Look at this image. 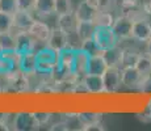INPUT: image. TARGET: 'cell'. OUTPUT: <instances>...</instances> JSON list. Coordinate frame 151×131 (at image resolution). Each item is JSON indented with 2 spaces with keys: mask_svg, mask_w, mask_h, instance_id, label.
<instances>
[{
  "mask_svg": "<svg viewBox=\"0 0 151 131\" xmlns=\"http://www.w3.org/2000/svg\"><path fill=\"white\" fill-rule=\"evenodd\" d=\"M37 54V75H43L47 77L51 76L59 62V52L50 49L49 46H43L36 51Z\"/></svg>",
  "mask_w": 151,
  "mask_h": 131,
  "instance_id": "cell-1",
  "label": "cell"
},
{
  "mask_svg": "<svg viewBox=\"0 0 151 131\" xmlns=\"http://www.w3.org/2000/svg\"><path fill=\"white\" fill-rule=\"evenodd\" d=\"M92 39L100 51L109 50V49L120 45V39L116 36L112 26H96Z\"/></svg>",
  "mask_w": 151,
  "mask_h": 131,
  "instance_id": "cell-2",
  "label": "cell"
},
{
  "mask_svg": "<svg viewBox=\"0 0 151 131\" xmlns=\"http://www.w3.org/2000/svg\"><path fill=\"white\" fill-rule=\"evenodd\" d=\"M41 129L38 122L36 121L33 112H17L13 114L12 118V130L16 131H33Z\"/></svg>",
  "mask_w": 151,
  "mask_h": 131,
  "instance_id": "cell-3",
  "label": "cell"
},
{
  "mask_svg": "<svg viewBox=\"0 0 151 131\" xmlns=\"http://www.w3.org/2000/svg\"><path fill=\"white\" fill-rule=\"evenodd\" d=\"M133 19L132 16L126 13H121L118 16L114 17V21H113V30H114L116 36L118 37V39L121 41H129L132 39V30H133Z\"/></svg>",
  "mask_w": 151,
  "mask_h": 131,
  "instance_id": "cell-4",
  "label": "cell"
},
{
  "mask_svg": "<svg viewBox=\"0 0 151 131\" xmlns=\"http://www.w3.org/2000/svg\"><path fill=\"white\" fill-rule=\"evenodd\" d=\"M151 38V21L146 17L137 16L133 21V30H132V39L141 43H146Z\"/></svg>",
  "mask_w": 151,
  "mask_h": 131,
  "instance_id": "cell-5",
  "label": "cell"
},
{
  "mask_svg": "<svg viewBox=\"0 0 151 131\" xmlns=\"http://www.w3.org/2000/svg\"><path fill=\"white\" fill-rule=\"evenodd\" d=\"M104 89L105 94H114L121 89V68L120 67H108L106 71L103 74Z\"/></svg>",
  "mask_w": 151,
  "mask_h": 131,
  "instance_id": "cell-6",
  "label": "cell"
},
{
  "mask_svg": "<svg viewBox=\"0 0 151 131\" xmlns=\"http://www.w3.org/2000/svg\"><path fill=\"white\" fill-rule=\"evenodd\" d=\"M80 87H82L83 92L88 93V94H105V89H104V81L101 75H91L86 74L80 77Z\"/></svg>",
  "mask_w": 151,
  "mask_h": 131,
  "instance_id": "cell-7",
  "label": "cell"
},
{
  "mask_svg": "<svg viewBox=\"0 0 151 131\" xmlns=\"http://www.w3.org/2000/svg\"><path fill=\"white\" fill-rule=\"evenodd\" d=\"M16 34V51L19 54H25V52H33L37 51V42L30 33L27 30H14Z\"/></svg>",
  "mask_w": 151,
  "mask_h": 131,
  "instance_id": "cell-8",
  "label": "cell"
},
{
  "mask_svg": "<svg viewBox=\"0 0 151 131\" xmlns=\"http://www.w3.org/2000/svg\"><path fill=\"white\" fill-rule=\"evenodd\" d=\"M17 68H19V71L21 72L22 75H25V76H28V77L37 75V54H36V51L20 54Z\"/></svg>",
  "mask_w": 151,
  "mask_h": 131,
  "instance_id": "cell-9",
  "label": "cell"
},
{
  "mask_svg": "<svg viewBox=\"0 0 151 131\" xmlns=\"http://www.w3.org/2000/svg\"><path fill=\"white\" fill-rule=\"evenodd\" d=\"M142 72L137 67H122L121 68V81L122 87L127 89H138L142 80Z\"/></svg>",
  "mask_w": 151,
  "mask_h": 131,
  "instance_id": "cell-10",
  "label": "cell"
},
{
  "mask_svg": "<svg viewBox=\"0 0 151 131\" xmlns=\"http://www.w3.org/2000/svg\"><path fill=\"white\" fill-rule=\"evenodd\" d=\"M51 29L53 28H51L47 22H45L41 19H38V20L36 19V21L33 22V25L30 26V29H29L28 31L38 43L46 45V42H47L49 37H50V34H51Z\"/></svg>",
  "mask_w": 151,
  "mask_h": 131,
  "instance_id": "cell-11",
  "label": "cell"
},
{
  "mask_svg": "<svg viewBox=\"0 0 151 131\" xmlns=\"http://www.w3.org/2000/svg\"><path fill=\"white\" fill-rule=\"evenodd\" d=\"M46 46H49L50 49L58 52L63 51L65 49L68 47V34L65 33L58 26H55L51 29V34L49 37L47 42H46Z\"/></svg>",
  "mask_w": 151,
  "mask_h": 131,
  "instance_id": "cell-12",
  "label": "cell"
},
{
  "mask_svg": "<svg viewBox=\"0 0 151 131\" xmlns=\"http://www.w3.org/2000/svg\"><path fill=\"white\" fill-rule=\"evenodd\" d=\"M89 55L82 49H76L74 54V59H72L71 66V74L76 77H82L87 72V66H88Z\"/></svg>",
  "mask_w": 151,
  "mask_h": 131,
  "instance_id": "cell-13",
  "label": "cell"
},
{
  "mask_svg": "<svg viewBox=\"0 0 151 131\" xmlns=\"http://www.w3.org/2000/svg\"><path fill=\"white\" fill-rule=\"evenodd\" d=\"M36 21L33 12L17 9L13 13V30H29L33 22Z\"/></svg>",
  "mask_w": 151,
  "mask_h": 131,
  "instance_id": "cell-14",
  "label": "cell"
},
{
  "mask_svg": "<svg viewBox=\"0 0 151 131\" xmlns=\"http://www.w3.org/2000/svg\"><path fill=\"white\" fill-rule=\"evenodd\" d=\"M108 63H106L105 58L103 57V52L96 55H91L88 60V66H87V72L86 74H91V75H101L106 71L108 68Z\"/></svg>",
  "mask_w": 151,
  "mask_h": 131,
  "instance_id": "cell-15",
  "label": "cell"
},
{
  "mask_svg": "<svg viewBox=\"0 0 151 131\" xmlns=\"http://www.w3.org/2000/svg\"><path fill=\"white\" fill-rule=\"evenodd\" d=\"M97 12L99 11L91 4H88L87 0H82L78 4L76 9L74 11V14L76 17V21H93Z\"/></svg>",
  "mask_w": 151,
  "mask_h": 131,
  "instance_id": "cell-16",
  "label": "cell"
},
{
  "mask_svg": "<svg viewBox=\"0 0 151 131\" xmlns=\"http://www.w3.org/2000/svg\"><path fill=\"white\" fill-rule=\"evenodd\" d=\"M124 54H125V49L121 47L120 45L114 46V47L109 49V50L103 51V57L105 58L106 63L109 67H122L124 62Z\"/></svg>",
  "mask_w": 151,
  "mask_h": 131,
  "instance_id": "cell-17",
  "label": "cell"
},
{
  "mask_svg": "<svg viewBox=\"0 0 151 131\" xmlns=\"http://www.w3.org/2000/svg\"><path fill=\"white\" fill-rule=\"evenodd\" d=\"M34 13L41 20H45L55 14V0H37Z\"/></svg>",
  "mask_w": 151,
  "mask_h": 131,
  "instance_id": "cell-18",
  "label": "cell"
},
{
  "mask_svg": "<svg viewBox=\"0 0 151 131\" xmlns=\"http://www.w3.org/2000/svg\"><path fill=\"white\" fill-rule=\"evenodd\" d=\"M76 17H75L74 12L72 13H66V14H59L57 16V24L55 26H58L59 29H62L65 33L71 34L75 31L76 29Z\"/></svg>",
  "mask_w": 151,
  "mask_h": 131,
  "instance_id": "cell-19",
  "label": "cell"
},
{
  "mask_svg": "<svg viewBox=\"0 0 151 131\" xmlns=\"http://www.w3.org/2000/svg\"><path fill=\"white\" fill-rule=\"evenodd\" d=\"M0 50H1V52L16 51V34H14V30L1 31L0 33Z\"/></svg>",
  "mask_w": 151,
  "mask_h": 131,
  "instance_id": "cell-20",
  "label": "cell"
},
{
  "mask_svg": "<svg viewBox=\"0 0 151 131\" xmlns=\"http://www.w3.org/2000/svg\"><path fill=\"white\" fill-rule=\"evenodd\" d=\"M78 115H79L84 127L91 126V125H95V123H101L104 118L103 113L97 112V110H82V112H78Z\"/></svg>",
  "mask_w": 151,
  "mask_h": 131,
  "instance_id": "cell-21",
  "label": "cell"
},
{
  "mask_svg": "<svg viewBox=\"0 0 151 131\" xmlns=\"http://www.w3.org/2000/svg\"><path fill=\"white\" fill-rule=\"evenodd\" d=\"M95 25L93 21H78L76 22V29H75V33L76 36L80 38V41H87V39H91L92 36H93V31H95Z\"/></svg>",
  "mask_w": 151,
  "mask_h": 131,
  "instance_id": "cell-22",
  "label": "cell"
},
{
  "mask_svg": "<svg viewBox=\"0 0 151 131\" xmlns=\"http://www.w3.org/2000/svg\"><path fill=\"white\" fill-rule=\"evenodd\" d=\"M62 119L65 122L66 127H67V131H83L84 126L80 121L79 115L76 113H65L62 115Z\"/></svg>",
  "mask_w": 151,
  "mask_h": 131,
  "instance_id": "cell-23",
  "label": "cell"
},
{
  "mask_svg": "<svg viewBox=\"0 0 151 131\" xmlns=\"http://www.w3.org/2000/svg\"><path fill=\"white\" fill-rule=\"evenodd\" d=\"M114 17L116 16L110 11H99L93 22L96 26H112Z\"/></svg>",
  "mask_w": 151,
  "mask_h": 131,
  "instance_id": "cell-24",
  "label": "cell"
},
{
  "mask_svg": "<svg viewBox=\"0 0 151 131\" xmlns=\"http://www.w3.org/2000/svg\"><path fill=\"white\" fill-rule=\"evenodd\" d=\"M135 67L142 72V74H151V58L145 52L141 54L139 52V57L135 63Z\"/></svg>",
  "mask_w": 151,
  "mask_h": 131,
  "instance_id": "cell-25",
  "label": "cell"
},
{
  "mask_svg": "<svg viewBox=\"0 0 151 131\" xmlns=\"http://www.w3.org/2000/svg\"><path fill=\"white\" fill-rule=\"evenodd\" d=\"M33 115L36 118V121L38 122L40 126H49L51 123V119H53V113L47 112V110H34Z\"/></svg>",
  "mask_w": 151,
  "mask_h": 131,
  "instance_id": "cell-26",
  "label": "cell"
},
{
  "mask_svg": "<svg viewBox=\"0 0 151 131\" xmlns=\"http://www.w3.org/2000/svg\"><path fill=\"white\" fill-rule=\"evenodd\" d=\"M74 8H72L71 0H55V14H66V13H72Z\"/></svg>",
  "mask_w": 151,
  "mask_h": 131,
  "instance_id": "cell-27",
  "label": "cell"
},
{
  "mask_svg": "<svg viewBox=\"0 0 151 131\" xmlns=\"http://www.w3.org/2000/svg\"><path fill=\"white\" fill-rule=\"evenodd\" d=\"M13 30V14L0 12V33Z\"/></svg>",
  "mask_w": 151,
  "mask_h": 131,
  "instance_id": "cell-28",
  "label": "cell"
},
{
  "mask_svg": "<svg viewBox=\"0 0 151 131\" xmlns=\"http://www.w3.org/2000/svg\"><path fill=\"white\" fill-rule=\"evenodd\" d=\"M138 57H139V52L125 49L122 67H135V63H137ZM122 67H121V68H122Z\"/></svg>",
  "mask_w": 151,
  "mask_h": 131,
  "instance_id": "cell-29",
  "label": "cell"
},
{
  "mask_svg": "<svg viewBox=\"0 0 151 131\" xmlns=\"http://www.w3.org/2000/svg\"><path fill=\"white\" fill-rule=\"evenodd\" d=\"M80 49H82L83 51H86L89 57H91V55H96V54L103 52V51L99 50V47L95 45V42H93V39H92V38L91 39H87V41H83L82 45H80Z\"/></svg>",
  "mask_w": 151,
  "mask_h": 131,
  "instance_id": "cell-30",
  "label": "cell"
},
{
  "mask_svg": "<svg viewBox=\"0 0 151 131\" xmlns=\"http://www.w3.org/2000/svg\"><path fill=\"white\" fill-rule=\"evenodd\" d=\"M17 11V0H0V12L13 14Z\"/></svg>",
  "mask_w": 151,
  "mask_h": 131,
  "instance_id": "cell-31",
  "label": "cell"
},
{
  "mask_svg": "<svg viewBox=\"0 0 151 131\" xmlns=\"http://www.w3.org/2000/svg\"><path fill=\"white\" fill-rule=\"evenodd\" d=\"M137 117L139 121L143 122V123H150L151 122V98L146 102L143 109L139 113H137Z\"/></svg>",
  "mask_w": 151,
  "mask_h": 131,
  "instance_id": "cell-32",
  "label": "cell"
},
{
  "mask_svg": "<svg viewBox=\"0 0 151 131\" xmlns=\"http://www.w3.org/2000/svg\"><path fill=\"white\" fill-rule=\"evenodd\" d=\"M118 0H99V8L100 11H113L117 8Z\"/></svg>",
  "mask_w": 151,
  "mask_h": 131,
  "instance_id": "cell-33",
  "label": "cell"
},
{
  "mask_svg": "<svg viewBox=\"0 0 151 131\" xmlns=\"http://www.w3.org/2000/svg\"><path fill=\"white\" fill-rule=\"evenodd\" d=\"M36 1H37V0H17V9L34 12Z\"/></svg>",
  "mask_w": 151,
  "mask_h": 131,
  "instance_id": "cell-34",
  "label": "cell"
},
{
  "mask_svg": "<svg viewBox=\"0 0 151 131\" xmlns=\"http://www.w3.org/2000/svg\"><path fill=\"white\" fill-rule=\"evenodd\" d=\"M105 127H104L103 122L101 123H95V125H91V126H86L83 131H104Z\"/></svg>",
  "mask_w": 151,
  "mask_h": 131,
  "instance_id": "cell-35",
  "label": "cell"
},
{
  "mask_svg": "<svg viewBox=\"0 0 151 131\" xmlns=\"http://www.w3.org/2000/svg\"><path fill=\"white\" fill-rule=\"evenodd\" d=\"M142 11L147 14H151V0H146V1L142 4Z\"/></svg>",
  "mask_w": 151,
  "mask_h": 131,
  "instance_id": "cell-36",
  "label": "cell"
},
{
  "mask_svg": "<svg viewBox=\"0 0 151 131\" xmlns=\"http://www.w3.org/2000/svg\"><path fill=\"white\" fill-rule=\"evenodd\" d=\"M145 45H146V47H145V52H146V54L151 58V38L147 41V42L145 43Z\"/></svg>",
  "mask_w": 151,
  "mask_h": 131,
  "instance_id": "cell-37",
  "label": "cell"
}]
</instances>
